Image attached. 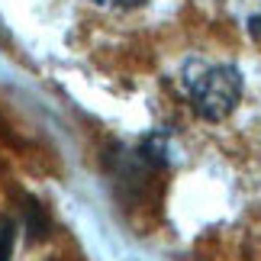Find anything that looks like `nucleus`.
<instances>
[{
  "mask_svg": "<svg viewBox=\"0 0 261 261\" xmlns=\"http://www.w3.org/2000/svg\"><path fill=\"white\" fill-rule=\"evenodd\" d=\"M180 94L187 97L190 110L197 116L219 123L226 119L242 100V74L236 65L226 62H203V58H190L177 74Z\"/></svg>",
  "mask_w": 261,
  "mask_h": 261,
  "instance_id": "nucleus-1",
  "label": "nucleus"
},
{
  "mask_svg": "<svg viewBox=\"0 0 261 261\" xmlns=\"http://www.w3.org/2000/svg\"><path fill=\"white\" fill-rule=\"evenodd\" d=\"M10 255H13V223L4 219L0 223V261H10Z\"/></svg>",
  "mask_w": 261,
  "mask_h": 261,
  "instance_id": "nucleus-2",
  "label": "nucleus"
},
{
  "mask_svg": "<svg viewBox=\"0 0 261 261\" xmlns=\"http://www.w3.org/2000/svg\"><path fill=\"white\" fill-rule=\"evenodd\" d=\"M103 7H116V10H133V7H142L145 0H97Z\"/></svg>",
  "mask_w": 261,
  "mask_h": 261,
  "instance_id": "nucleus-3",
  "label": "nucleus"
},
{
  "mask_svg": "<svg viewBox=\"0 0 261 261\" xmlns=\"http://www.w3.org/2000/svg\"><path fill=\"white\" fill-rule=\"evenodd\" d=\"M252 33H255V39H261V16L252 19Z\"/></svg>",
  "mask_w": 261,
  "mask_h": 261,
  "instance_id": "nucleus-4",
  "label": "nucleus"
}]
</instances>
